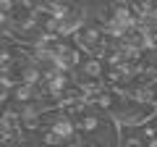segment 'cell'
Instances as JSON below:
<instances>
[{
  "label": "cell",
  "mask_w": 157,
  "mask_h": 147,
  "mask_svg": "<svg viewBox=\"0 0 157 147\" xmlns=\"http://www.w3.org/2000/svg\"><path fill=\"white\" fill-rule=\"evenodd\" d=\"M26 6H37V3H42V0H24Z\"/></svg>",
  "instance_id": "obj_4"
},
{
  "label": "cell",
  "mask_w": 157,
  "mask_h": 147,
  "mask_svg": "<svg viewBox=\"0 0 157 147\" xmlns=\"http://www.w3.org/2000/svg\"><path fill=\"white\" fill-rule=\"evenodd\" d=\"M105 66H107V63L102 61V58H97V55H86L84 63L78 66V74L84 76L81 81H94V84H100V81L105 79Z\"/></svg>",
  "instance_id": "obj_1"
},
{
  "label": "cell",
  "mask_w": 157,
  "mask_h": 147,
  "mask_svg": "<svg viewBox=\"0 0 157 147\" xmlns=\"http://www.w3.org/2000/svg\"><path fill=\"white\" fill-rule=\"evenodd\" d=\"M121 147H147V142L139 137L136 129H123L121 131Z\"/></svg>",
  "instance_id": "obj_2"
},
{
  "label": "cell",
  "mask_w": 157,
  "mask_h": 147,
  "mask_svg": "<svg viewBox=\"0 0 157 147\" xmlns=\"http://www.w3.org/2000/svg\"><path fill=\"white\" fill-rule=\"evenodd\" d=\"M113 6H126V0H110Z\"/></svg>",
  "instance_id": "obj_3"
}]
</instances>
